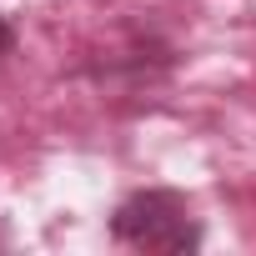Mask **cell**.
Segmentation results:
<instances>
[{"instance_id": "obj_1", "label": "cell", "mask_w": 256, "mask_h": 256, "mask_svg": "<svg viewBox=\"0 0 256 256\" xmlns=\"http://www.w3.org/2000/svg\"><path fill=\"white\" fill-rule=\"evenodd\" d=\"M116 236L131 241V246H146V251H186L196 241V226H191V216L176 196L146 191V196H131L116 211Z\"/></svg>"}, {"instance_id": "obj_2", "label": "cell", "mask_w": 256, "mask_h": 256, "mask_svg": "<svg viewBox=\"0 0 256 256\" xmlns=\"http://www.w3.org/2000/svg\"><path fill=\"white\" fill-rule=\"evenodd\" d=\"M10 46V26H6V16H0V50Z\"/></svg>"}]
</instances>
